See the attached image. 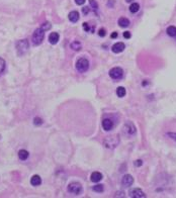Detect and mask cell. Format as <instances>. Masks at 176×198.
<instances>
[{
	"label": "cell",
	"instance_id": "14",
	"mask_svg": "<svg viewBox=\"0 0 176 198\" xmlns=\"http://www.w3.org/2000/svg\"><path fill=\"white\" fill-rule=\"evenodd\" d=\"M42 183V178L39 175H34L31 178V184L33 186H39Z\"/></svg>",
	"mask_w": 176,
	"mask_h": 198
},
{
	"label": "cell",
	"instance_id": "15",
	"mask_svg": "<svg viewBox=\"0 0 176 198\" xmlns=\"http://www.w3.org/2000/svg\"><path fill=\"white\" fill-rule=\"evenodd\" d=\"M68 17H69V20L71 21V23H75L79 20V13L77 11H72V12H70V13H69Z\"/></svg>",
	"mask_w": 176,
	"mask_h": 198
},
{
	"label": "cell",
	"instance_id": "20",
	"mask_svg": "<svg viewBox=\"0 0 176 198\" xmlns=\"http://www.w3.org/2000/svg\"><path fill=\"white\" fill-rule=\"evenodd\" d=\"M126 93H127V91H126L125 87H118L116 89V95L118 97H124L126 95Z\"/></svg>",
	"mask_w": 176,
	"mask_h": 198
},
{
	"label": "cell",
	"instance_id": "1",
	"mask_svg": "<svg viewBox=\"0 0 176 198\" xmlns=\"http://www.w3.org/2000/svg\"><path fill=\"white\" fill-rule=\"evenodd\" d=\"M45 29L40 27V28H37L35 30L34 34H33V38H31V42L34 46H39L42 44V42L44 40L45 38Z\"/></svg>",
	"mask_w": 176,
	"mask_h": 198
},
{
	"label": "cell",
	"instance_id": "2",
	"mask_svg": "<svg viewBox=\"0 0 176 198\" xmlns=\"http://www.w3.org/2000/svg\"><path fill=\"white\" fill-rule=\"evenodd\" d=\"M29 48V42L27 40H20L16 42V51H17V54L19 56L27 53Z\"/></svg>",
	"mask_w": 176,
	"mask_h": 198
},
{
	"label": "cell",
	"instance_id": "31",
	"mask_svg": "<svg viewBox=\"0 0 176 198\" xmlns=\"http://www.w3.org/2000/svg\"><path fill=\"white\" fill-rule=\"evenodd\" d=\"M168 136H169L172 140H176V132H169V134H168Z\"/></svg>",
	"mask_w": 176,
	"mask_h": 198
},
{
	"label": "cell",
	"instance_id": "34",
	"mask_svg": "<svg viewBox=\"0 0 176 198\" xmlns=\"http://www.w3.org/2000/svg\"><path fill=\"white\" fill-rule=\"evenodd\" d=\"M110 38H118V32H116V31H114V32H112V34H110Z\"/></svg>",
	"mask_w": 176,
	"mask_h": 198
},
{
	"label": "cell",
	"instance_id": "8",
	"mask_svg": "<svg viewBox=\"0 0 176 198\" xmlns=\"http://www.w3.org/2000/svg\"><path fill=\"white\" fill-rule=\"evenodd\" d=\"M130 196L133 198H144L146 197V194L144 193V191L139 188H134L130 191Z\"/></svg>",
	"mask_w": 176,
	"mask_h": 198
},
{
	"label": "cell",
	"instance_id": "3",
	"mask_svg": "<svg viewBox=\"0 0 176 198\" xmlns=\"http://www.w3.org/2000/svg\"><path fill=\"white\" fill-rule=\"evenodd\" d=\"M120 142V138L116 136H109L104 140V146L107 149H114Z\"/></svg>",
	"mask_w": 176,
	"mask_h": 198
},
{
	"label": "cell",
	"instance_id": "12",
	"mask_svg": "<svg viewBox=\"0 0 176 198\" xmlns=\"http://www.w3.org/2000/svg\"><path fill=\"white\" fill-rule=\"evenodd\" d=\"M59 38H60V36H59L58 32H51L49 36V42L52 45H56L57 42H59Z\"/></svg>",
	"mask_w": 176,
	"mask_h": 198
},
{
	"label": "cell",
	"instance_id": "21",
	"mask_svg": "<svg viewBox=\"0 0 176 198\" xmlns=\"http://www.w3.org/2000/svg\"><path fill=\"white\" fill-rule=\"evenodd\" d=\"M166 31H167V34L169 36H176V27L175 26H169Z\"/></svg>",
	"mask_w": 176,
	"mask_h": 198
},
{
	"label": "cell",
	"instance_id": "28",
	"mask_svg": "<svg viewBox=\"0 0 176 198\" xmlns=\"http://www.w3.org/2000/svg\"><path fill=\"white\" fill-rule=\"evenodd\" d=\"M42 28H44L45 30H48V29H50L51 28V23H45L44 25H42Z\"/></svg>",
	"mask_w": 176,
	"mask_h": 198
},
{
	"label": "cell",
	"instance_id": "25",
	"mask_svg": "<svg viewBox=\"0 0 176 198\" xmlns=\"http://www.w3.org/2000/svg\"><path fill=\"white\" fill-rule=\"evenodd\" d=\"M89 3H90V5H91V7L94 9V10H96V9L98 8V4H97V2H96L95 0H89Z\"/></svg>",
	"mask_w": 176,
	"mask_h": 198
},
{
	"label": "cell",
	"instance_id": "9",
	"mask_svg": "<svg viewBox=\"0 0 176 198\" xmlns=\"http://www.w3.org/2000/svg\"><path fill=\"white\" fill-rule=\"evenodd\" d=\"M133 183H134V178H133V176L129 175V174L125 175L123 177V179H122V184H123L124 187L132 186V185H133Z\"/></svg>",
	"mask_w": 176,
	"mask_h": 198
},
{
	"label": "cell",
	"instance_id": "6",
	"mask_svg": "<svg viewBox=\"0 0 176 198\" xmlns=\"http://www.w3.org/2000/svg\"><path fill=\"white\" fill-rule=\"evenodd\" d=\"M109 76L110 78L114 79V80H118V79H122L124 76V71L122 68L120 67H114L112 68L110 71H109Z\"/></svg>",
	"mask_w": 176,
	"mask_h": 198
},
{
	"label": "cell",
	"instance_id": "32",
	"mask_svg": "<svg viewBox=\"0 0 176 198\" xmlns=\"http://www.w3.org/2000/svg\"><path fill=\"white\" fill-rule=\"evenodd\" d=\"M82 11H83V13H84V14H87L88 12L90 11V9L88 8V7H83V8H82Z\"/></svg>",
	"mask_w": 176,
	"mask_h": 198
},
{
	"label": "cell",
	"instance_id": "16",
	"mask_svg": "<svg viewBox=\"0 0 176 198\" xmlns=\"http://www.w3.org/2000/svg\"><path fill=\"white\" fill-rule=\"evenodd\" d=\"M118 23L120 27H128L130 25V20L126 17H120Z\"/></svg>",
	"mask_w": 176,
	"mask_h": 198
},
{
	"label": "cell",
	"instance_id": "23",
	"mask_svg": "<svg viewBox=\"0 0 176 198\" xmlns=\"http://www.w3.org/2000/svg\"><path fill=\"white\" fill-rule=\"evenodd\" d=\"M5 61L3 60L2 58H0V75L4 72V70H5Z\"/></svg>",
	"mask_w": 176,
	"mask_h": 198
},
{
	"label": "cell",
	"instance_id": "7",
	"mask_svg": "<svg viewBox=\"0 0 176 198\" xmlns=\"http://www.w3.org/2000/svg\"><path fill=\"white\" fill-rule=\"evenodd\" d=\"M124 131H125L127 134H135L137 131V128L132 121H127L125 126H124Z\"/></svg>",
	"mask_w": 176,
	"mask_h": 198
},
{
	"label": "cell",
	"instance_id": "29",
	"mask_svg": "<svg viewBox=\"0 0 176 198\" xmlns=\"http://www.w3.org/2000/svg\"><path fill=\"white\" fill-rule=\"evenodd\" d=\"M134 164L136 167H140V166H142L143 165V161L142 160H137V161H135Z\"/></svg>",
	"mask_w": 176,
	"mask_h": 198
},
{
	"label": "cell",
	"instance_id": "33",
	"mask_svg": "<svg viewBox=\"0 0 176 198\" xmlns=\"http://www.w3.org/2000/svg\"><path fill=\"white\" fill-rule=\"evenodd\" d=\"M75 2L76 4H78V5H82L85 3V0H75Z\"/></svg>",
	"mask_w": 176,
	"mask_h": 198
},
{
	"label": "cell",
	"instance_id": "18",
	"mask_svg": "<svg viewBox=\"0 0 176 198\" xmlns=\"http://www.w3.org/2000/svg\"><path fill=\"white\" fill-rule=\"evenodd\" d=\"M70 48H71L73 51H79V50H81L80 42H78V40H74V42H72L71 44H70Z\"/></svg>",
	"mask_w": 176,
	"mask_h": 198
},
{
	"label": "cell",
	"instance_id": "35",
	"mask_svg": "<svg viewBox=\"0 0 176 198\" xmlns=\"http://www.w3.org/2000/svg\"><path fill=\"white\" fill-rule=\"evenodd\" d=\"M132 1H133V0H127V2H132Z\"/></svg>",
	"mask_w": 176,
	"mask_h": 198
},
{
	"label": "cell",
	"instance_id": "19",
	"mask_svg": "<svg viewBox=\"0 0 176 198\" xmlns=\"http://www.w3.org/2000/svg\"><path fill=\"white\" fill-rule=\"evenodd\" d=\"M139 9H140V5H139L137 2L132 3L131 6H130V11H131L132 13H136V12H138Z\"/></svg>",
	"mask_w": 176,
	"mask_h": 198
},
{
	"label": "cell",
	"instance_id": "4",
	"mask_svg": "<svg viewBox=\"0 0 176 198\" xmlns=\"http://www.w3.org/2000/svg\"><path fill=\"white\" fill-rule=\"evenodd\" d=\"M89 68V62L88 60L85 58H80L77 62H76V69L77 71L80 72V73H84L88 70Z\"/></svg>",
	"mask_w": 176,
	"mask_h": 198
},
{
	"label": "cell",
	"instance_id": "10",
	"mask_svg": "<svg viewBox=\"0 0 176 198\" xmlns=\"http://www.w3.org/2000/svg\"><path fill=\"white\" fill-rule=\"evenodd\" d=\"M125 48H126V46L124 42H116V44H114V45L112 46V51L116 54H118V53H122V52L125 50Z\"/></svg>",
	"mask_w": 176,
	"mask_h": 198
},
{
	"label": "cell",
	"instance_id": "30",
	"mask_svg": "<svg viewBox=\"0 0 176 198\" xmlns=\"http://www.w3.org/2000/svg\"><path fill=\"white\" fill-rule=\"evenodd\" d=\"M131 32H130V31H125V32H124V38H131Z\"/></svg>",
	"mask_w": 176,
	"mask_h": 198
},
{
	"label": "cell",
	"instance_id": "22",
	"mask_svg": "<svg viewBox=\"0 0 176 198\" xmlns=\"http://www.w3.org/2000/svg\"><path fill=\"white\" fill-rule=\"evenodd\" d=\"M92 189H93V191L101 193V192H103V190H104V187H103V185L98 184V185H95V186H93V188H92Z\"/></svg>",
	"mask_w": 176,
	"mask_h": 198
},
{
	"label": "cell",
	"instance_id": "13",
	"mask_svg": "<svg viewBox=\"0 0 176 198\" xmlns=\"http://www.w3.org/2000/svg\"><path fill=\"white\" fill-rule=\"evenodd\" d=\"M90 178H91L92 182L97 183L99 181H101V179H102V174L99 173V172H93L91 174V176H90Z\"/></svg>",
	"mask_w": 176,
	"mask_h": 198
},
{
	"label": "cell",
	"instance_id": "24",
	"mask_svg": "<svg viewBox=\"0 0 176 198\" xmlns=\"http://www.w3.org/2000/svg\"><path fill=\"white\" fill-rule=\"evenodd\" d=\"M42 123H43L42 118H40V117H35V119H34V124H35V125L39 126V125H41Z\"/></svg>",
	"mask_w": 176,
	"mask_h": 198
},
{
	"label": "cell",
	"instance_id": "11",
	"mask_svg": "<svg viewBox=\"0 0 176 198\" xmlns=\"http://www.w3.org/2000/svg\"><path fill=\"white\" fill-rule=\"evenodd\" d=\"M112 126H114V123H112L110 119L104 118V119L102 120V127L104 130H106V131L110 130V129L112 128Z\"/></svg>",
	"mask_w": 176,
	"mask_h": 198
},
{
	"label": "cell",
	"instance_id": "5",
	"mask_svg": "<svg viewBox=\"0 0 176 198\" xmlns=\"http://www.w3.org/2000/svg\"><path fill=\"white\" fill-rule=\"evenodd\" d=\"M68 192L72 194H75V195H78L82 192V186L81 184H79L78 182H72L68 186Z\"/></svg>",
	"mask_w": 176,
	"mask_h": 198
},
{
	"label": "cell",
	"instance_id": "27",
	"mask_svg": "<svg viewBox=\"0 0 176 198\" xmlns=\"http://www.w3.org/2000/svg\"><path fill=\"white\" fill-rule=\"evenodd\" d=\"M98 36H101V38L105 36H106V30H105L104 28H100L99 30H98Z\"/></svg>",
	"mask_w": 176,
	"mask_h": 198
},
{
	"label": "cell",
	"instance_id": "17",
	"mask_svg": "<svg viewBox=\"0 0 176 198\" xmlns=\"http://www.w3.org/2000/svg\"><path fill=\"white\" fill-rule=\"evenodd\" d=\"M29 152L25 151V150H20V151L18 152V158H19L21 161H25L27 158H29Z\"/></svg>",
	"mask_w": 176,
	"mask_h": 198
},
{
	"label": "cell",
	"instance_id": "26",
	"mask_svg": "<svg viewBox=\"0 0 176 198\" xmlns=\"http://www.w3.org/2000/svg\"><path fill=\"white\" fill-rule=\"evenodd\" d=\"M83 29H84L85 31H87V32H88V31H93V28H90V26H89V25H88V23H83Z\"/></svg>",
	"mask_w": 176,
	"mask_h": 198
}]
</instances>
